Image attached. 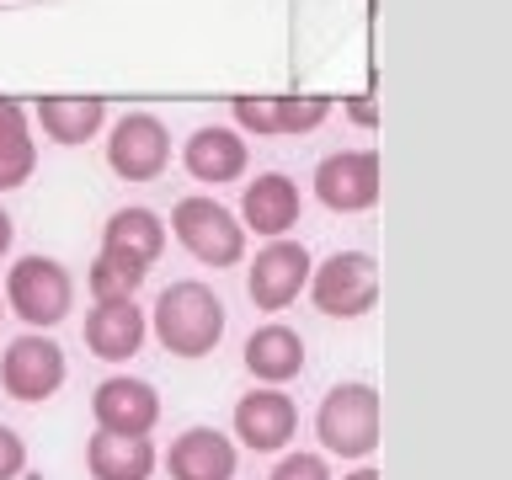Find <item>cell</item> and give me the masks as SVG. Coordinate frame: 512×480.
Listing matches in <instances>:
<instances>
[{"mask_svg": "<svg viewBox=\"0 0 512 480\" xmlns=\"http://www.w3.org/2000/svg\"><path fill=\"white\" fill-rule=\"evenodd\" d=\"M224 320L230 315H224V299L214 294V288L198 283V278H182V283L160 288L150 326H155L166 352H176V358H203V352L219 347Z\"/></svg>", "mask_w": 512, "mask_h": 480, "instance_id": "cell-1", "label": "cell"}, {"mask_svg": "<svg viewBox=\"0 0 512 480\" xmlns=\"http://www.w3.org/2000/svg\"><path fill=\"white\" fill-rule=\"evenodd\" d=\"M315 432L331 454L368 459L379 448V390L374 384H358V379L326 390V400L315 411Z\"/></svg>", "mask_w": 512, "mask_h": 480, "instance_id": "cell-2", "label": "cell"}, {"mask_svg": "<svg viewBox=\"0 0 512 480\" xmlns=\"http://www.w3.org/2000/svg\"><path fill=\"white\" fill-rule=\"evenodd\" d=\"M0 299H6L11 315H22L32 331H48V326H59V320L70 315L75 278L54 262V256H22V262H11L6 294Z\"/></svg>", "mask_w": 512, "mask_h": 480, "instance_id": "cell-3", "label": "cell"}, {"mask_svg": "<svg viewBox=\"0 0 512 480\" xmlns=\"http://www.w3.org/2000/svg\"><path fill=\"white\" fill-rule=\"evenodd\" d=\"M171 230L203 267H235L246 256V224L214 198H182L171 208Z\"/></svg>", "mask_w": 512, "mask_h": 480, "instance_id": "cell-4", "label": "cell"}, {"mask_svg": "<svg viewBox=\"0 0 512 480\" xmlns=\"http://www.w3.org/2000/svg\"><path fill=\"white\" fill-rule=\"evenodd\" d=\"M310 299L320 315L331 320H358L374 310L379 299V267L368 251H336L331 262H320L310 272Z\"/></svg>", "mask_w": 512, "mask_h": 480, "instance_id": "cell-5", "label": "cell"}, {"mask_svg": "<svg viewBox=\"0 0 512 480\" xmlns=\"http://www.w3.org/2000/svg\"><path fill=\"white\" fill-rule=\"evenodd\" d=\"M64 374H70V363H64V352H59L54 336H43V331L16 336V342L0 352V384H6L11 400H27V406L59 395Z\"/></svg>", "mask_w": 512, "mask_h": 480, "instance_id": "cell-6", "label": "cell"}, {"mask_svg": "<svg viewBox=\"0 0 512 480\" xmlns=\"http://www.w3.org/2000/svg\"><path fill=\"white\" fill-rule=\"evenodd\" d=\"M107 160L123 182H155L171 160V134L155 112H123L112 123V139H107Z\"/></svg>", "mask_w": 512, "mask_h": 480, "instance_id": "cell-7", "label": "cell"}, {"mask_svg": "<svg viewBox=\"0 0 512 480\" xmlns=\"http://www.w3.org/2000/svg\"><path fill=\"white\" fill-rule=\"evenodd\" d=\"M310 251L299 240H272V246L256 251V262L246 272V294L256 310H288L299 299V288L310 283Z\"/></svg>", "mask_w": 512, "mask_h": 480, "instance_id": "cell-8", "label": "cell"}, {"mask_svg": "<svg viewBox=\"0 0 512 480\" xmlns=\"http://www.w3.org/2000/svg\"><path fill=\"white\" fill-rule=\"evenodd\" d=\"M315 192L320 203L336 214H363L379 203V155L374 150H336L320 160L315 171Z\"/></svg>", "mask_w": 512, "mask_h": 480, "instance_id": "cell-9", "label": "cell"}, {"mask_svg": "<svg viewBox=\"0 0 512 480\" xmlns=\"http://www.w3.org/2000/svg\"><path fill=\"white\" fill-rule=\"evenodd\" d=\"M91 416H96V432L150 438V427L160 422V395H155V384H144V379L112 374V379L96 384V395H91Z\"/></svg>", "mask_w": 512, "mask_h": 480, "instance_id": "cell-10", "label": "cell"}, {"mask_svg": "<svg viewBox=\"0 0 512 480\" xmlns=\"http://www.w3.org/2000/svg\"><path fill=\"white\" fill-rule=\"evenodd\" d=\"M294 432H299V406L278 390V384H262V390L240 395V406H235V438L246 443L251 454H278Z\"/></svg>", "mask_w": 512, "mask_h": 480, "instance_id": "cell-11", "label": "cell"}, {"mask_svg": "<svg viewBox=\"0 0 512 480\" xmlns=\"http://www.w3.org/2000/svg\"><path fill=\"white\" fill-rule=\"evenodd\" d=\"M144 336H150V320L134 299H107L86 315V347L102 363H128L144 347Z\"/></svg>", "mask_w": 512, "mask_h": 480, "instance_id": "cell-12", "label": "cell"}, {"mask_svg": "<svg viewBox=\"0 0 512 480\" xmlns=\"http://www.w3.org/2000/svg\"><path fill=\"white\" fill-rule=\"evenodd\" d=\"M240 219H246V230H256V235L283 240L299 224V187H294V176L262 171L246 187V198H240Z\"/></svg>", "mask_w": 512, "mask_h": 480, "instance_id": "cell-13", "label": "cell"}, {"mask_svg": "<svg viewBox=\"0 0 512 480\" xmlns=\"http://www.w3.org/2000/svg\"><path fill=\"white\" fill-rule=\"evenodd\" d=\"M235 123L246 134H310L326 123V102L320 96H240L235 102Z\"/></svg>", "mask_w": 512, "mask_h": 480, "instance_id": "cell-14", "label": "cell"}, {"mask_svg": "<svg viewBox=\"0 0 512 480\" xmlns=\"http://www.w3.org/2000/svg\"><path fill=\"white\" fill-rule=\"evenodd\" d=\"M171 480H235V443L219 427H187L166 454Z\"/></svg>", "mask_w": 512, "mask_h": 480, "instance_id": "cell-15", "label": "cell"}, {"mask_svg": "<svg viewBox=\"0 0 512 480\" xmlns=\"http://www.w3.org/2000/svg\"><path fill=\"white\" fill-rule=\"evenodd\" d=\"M246 368L262 384H288L294 374H304V336L283 320H267L246 336Z\"/></svg>", "mask_w": 512, "mask_h": 480, "instance_id": "cell-16", "label": "cell"}, {"mask_svg": "<svg viewBox=\"0 0 512 480\" xmlns=\"http://www.w3.org/2000/svg\"><path fill=\"white\" fill-rule=\"evenodd\" d=\"M187 171L198 176V182H235L240 171H246V139L235 134V128H224V123H203L198 134L187 139Z\"/></svg>", "mask_w": 512, "mask_h": 480, "instance_id": "cell-17", "label": "cell"}, {"mask_svg": "<svg viewBox=\"0 0 512 480\" xmlns=\"http://www.w3.org/2000/svg\"><path fill=\"white\" fill-rule=\"evenodd\" d=\"M102 251L150 272L155 256L166 251V224H160V214H150V208H118L102 230Z\"/></svg>", "mask_w": 512, "mask_h": 480, "instance_id": "cell-18", "label": "cell"}, {"mask_svg": "<svg viewBox=\"0 0 512 480\" xmlns=\"http://www.w3.org/2000/svg\"><path fill=\"white\" fill-rule=\"evenodd\" d=\"M86 470H91V480H150L155 475V443L123 438V432H96L86 443Z\"/></svg>", "mask_w": 512, "mask_h": 480, "instance_id": "cell-19", "label": "cell"}, {"mask_svg": "<svg viewBox=\"0 0 512 480\" xmlns=\"http://www.w3.org/2000/svg\"><path fill=\"white\" fill-rule=\"evenodd\" d=\"M38 123L54 144H86V139H96V128L107 123V102L102 96H43Z\"/></svg>", "mask_w": 512, "mask_h": 480, "instance_id": "cell-20", "label": "cell"}, {"mask_svg": "<svg viewBox=\"0 0 512 480\" xmlns=\"http://www.w3.org/2000/svg\"><path fill=\"white\" fill-rule=\"evenodd\" d=\"M32 166H38V144H32L27 112H22V102L0 96V192L22 187Z\"/></svg>", "mask_w": 512, "mask_h": 480, "instance_id": "cell-21", "label": "cell"}, {"mask_svg": "<svg viewBox=\"0 0 512 480\" xmlns=\"http://www.w3.org/2000/svg\"><path fill=\"white\" fill-rule=\"evenodd\" d=\"M86 283H91L96 304H107V299H134L139 283H144V267H134V262H123V256H107V251H102V256L91 262Z\"/></svg>", "mask_w": 512, "mask_h": 480, "instance_id": "cell-22", "label": "cell"}, {"mask_svg": "<svg viewBox=\"0 0 512 480\" xmlns=\"http://www.w3.org/2000/svg\"><path fill=\"white\" fill-rule=\"evenodd\" d=\"M272 480H331V464L320 454H288V459H278Z\"/></svg>", "mask_w": 512, "mask_h": 480, "instance_id": "cell-23", "label": "cell"}, {"mask_svg": "<svg viewBox=\"0 0 512 480\" xmlns=\"http://www.w3.org/2000/svg\"><path fill=\"white\" fill-rule=\"evenodd\" d=\"M27 470V443H22V432L0 422V480H16Z\"/></svg>", "mask_w": 512, "mask_h": 480, "instance_id": "cell-24", "label": "cell"}, {"mask_svg": "<svg viewBox=\"0 0 512 480\" xmlns=\"http://www.w3.org/2000/svg\"><path fill=\"white\" fill-rule=\"evenodd\" d=\"M11 235H16V230H11V214H6V208H0V256L11 251Z\"/></svg>", "mask_w": 512, "mask_h": 480, "instance_id": "cell-25", "label": "cell"}, {"mask_svg": "<svg viewBox=\"0 0 512 480\" xmlns=\"http://www.w3.org/2000/svg\"><path fill=\"white\" fill-rule=\"evenodd\" d=\"M347 480H379V470H352Z\"/></svg>", "mask_w": 512, "mask_h": 480, "instance_id": "cell-26", "label": "cell"}, {"mask_svg": "<svg viewBox=\"0 0 512 480\" xmlns=\"http://www.w3.org/2000/svg\"><path fill=\"white\" fill-rule=\"evenodd\" d=\"M0 315H6V299H0Z\"/></svg>", "mask_w": 512, "mask_h": 480, "instance_id": "cell-27", "label": "cell"}]
</instances>
